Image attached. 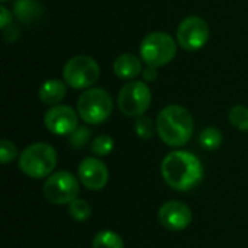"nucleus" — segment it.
<instances>
[{
    "label": "nucleus",
    "instance_id": "obj_10",
    "mask_svg": "<svg viewBox=\"0 0 248 248\" xmlns=\"http://www.w3.org/2000/svg\"><path fill=\"white\" fill-rule=\"evenodd\" d=\"M44 124L54 135H70L78 128V113L67 105H57L45 113Z\"/></svg>",
    "mask_w": 248,
    "mask_h": 248
},
{
    "label": "nucleus",
    "instance_id": "obj_23",
    "mask_svg": "<svg viewBox=\"0 0 248 248\" xmlns=\"http://www.w3.org/2000/svg\"><path fill=\"white\" fill-rule=\"evenodd\" d=\"M17 155H19L17 148L12 141H9V140H1L0 141V161L3 164L12 163Z\"/></svg>",
    "mask_w": 248,
    "mask_h": 248
},
{
    "label": "nucleus",
    "instance_id": "obj_14",
    "mask_svg": "<svg viewBox=\"0 0 248 248\" xmlns=\"http://www.w3.org/2000/svg\"><path fill=\"white\" fill-rule=\"evenodd\" d=\"M65 93H67V86L60 80L51 78L42 83V86L39 87L38 96L44 105L57 106L65 97Z\"/></svg>",
    "mask_w": 248,
    "mask_h": 248
},
{
    "label": "nucleus",
    "instance_id": "obj_24",
    "mask_svg": "<svg viewBox=\"0 0 248 248\" xmlns=\"http://www.w3.org/2000/svg\"><path fill=\"white\" fill-rule=\"evenodd\" d=\"M9 25H12V13L6 6H0V28L6 29Z\"/></svg>",
    "mask_w": 248,
    "mask_h": 248
},
{
    "label": "nucleus",
    "instance_id": "obj_1",
    "mask_svg": "<svg viewBox=\"0 0 248 248\" xmlns=\"http://www.w3.org/2000/svg\"><path fill=\"white\" fill-rule=\"evenodd\" d=\"M161 176L164 182L177 192H187L203 179L201 160L189 151H171L161 161Z\"/></svg>",
    "mask_w": 248,
    "mask_h": 248
},
{
    "label": "nucleus",
    "instance_id": "obj_12",
    "mask_svg": "<svg viewBox=\"0 0 248 248\" xmlns=\"http://www.w3.org/2000/svg\"><path fill=\"white\" fill-rule=\"evenodd\" d=\"M158 221L170 231H183L192 222V211L180 201H169L158 209Z\"/></svg>",
    "mask_w": 248,
    "mask_h": 248
},
{
    "label": "nucleus",
    "instance_id": "obj_18",
    "mask_svg": "<svg viewBox=\"0 0 248 248\" xmlns=\"http://www.w3.org/2000/svg\"><path fill=\"white\" fill-rule=\"evenodd\" d=\"M68 214L74 221L83 222L92 217V206L86 199L77 198L68 205Z\"/></svg>",
    "mask_w": 248,
    "mask_h": 248
},
{
    "label": "nucleus",
    "instance_id": "obj_11",
    "mask_svg": "<svg viewBox=\"0 0 248 248\" xmlns=\"http://www.w3.org/2000/svg\"><path fill=\"white\" fill-rule=\"evenodd\" d=\"M77 177L86 189L97 192L108 185L109 171L102 160L96 157H87L78 164Z\"/></svg>",
    "mask_w": 248,
    "mask_h": 248
},
{
    "label": "nucleus",
    "instance_id": "obj_4",
    "mask_svg": "<svg viewBox=\"0 0 248 248\" xmlns=\"http://www.w3.org/2000/svg\"><path fill=\"white\" fill-rule=\"evenodd\" d=\"M112 110L113 100L105 89H87L77 100V113L89 125L103 124L108 121Z\"/></svg>",
    "mask_w": 248,
    "mask_h": 248
},
{
    "label": "nucleus",
    "instance_id": "obj_2",
    "mask_svg": "<svg viewBox=\"0 0 248 248\" xmlns=\"http://www.w3.org/2000/svg\"><path fill=\"white\" fill-rule=\"evenodd\" d=\"M155 129L160 140L169 147H183L193 135V116L180 105H169L158 113Z\"/></svg>",
    "mask_w": 248,
    "mask_h": 248
},
{
    "label": "nucleus",
    "instance_id": "obj_9",
    "mask_svg": "<svg viewBox=\"0 0 248 248\" xmlns=\"http://www.w3.org/2000/svg\"><path fill=\"white\" fill-rule=\"evenodd\" d=\"M209 26L201 16L185 17L177 28V44L186 51H198L209 41Z\"/></svg>",
    "mask_w": 248,
    "mask_h": 248
},
{
    "label": "nucleus",
    "instance_id": "obj_20",
    "mask_svg": "<svg viewBox=\"0 0 248 248\" xmlns=\"http://www.w3.org/2000/svg\"><path fill=\"white\" fill-rule=\"evenodd\" d=\"M115 141L110 135H99L92 142V153L97 157H106L113 151Z\"/></svg>",
    "mask_w": 248,
    "mask_h": 248
},
{
    "label": "nucleus",
    "instance_id": "obj_8",
    "mask_svg": "<svg viewBox=\"0 0 248 248\" xmlns=\"http://www.w3.org/2000/svg\"><path fill=\"white\" fill-rule=\"evenodd\" d=\"M151 99V90L144 81H129L119 92L118 108L125 116L140 118L148 110Z\"/></svg>",
    "mask_w": 248,
    "mask_h": 248
},
{
    "label": "nucleus",
    "instance_id": "obj_26",
    "mask_svg": "<svg viewBox=\"0 0 248 248\" xmlns=\"http://www.w3.org/2000/svg\"><path fill=\"white\" fill-rule=\"evenodd\" d=\"M1 3H6V1H9V0H0Z\"/></svg>",
    "mask_w": 248,
    "mask_h": 248
},
{
    "label": "nucleus",
    "instance_id": "obj_16",
    "mask_svg": "<svg viewBox=\"0 0 248 248\" xmlns=\"http://www.w3.org/2000/svg\"><path fill=\"white\" fill-rule=\"evenodd\" d=\"M222 140L224 138H222L221 131L215 126H208L199 134V144L202 148H205L208 151L218 150L222 144Z\"/></svg>",
    "mask_w": 248,
    "mask_h": 248
},
{
    "label": "nucleus",
    "instance_id": "obj_19",
    "mask_svg": "<svg viewBox=\"0 0 248 248\" xmlns=\"http://www.w3.org/2000/svg\"><path fill=\"white\" fill-rule=\"evenodd\" d=\"M228 119L231 125H234L240 131H248V108L243 105H235L231 108L228 113Z\"/></svg>",
    "mask_w": 248,
    "mask_h": 248
},
{
    "label": "nucleus",
    "instance_id": "obj_17",
    "mask_svg": "<svg viewBox=\"0 0 248 248\" xmlns=\"http://www.w3.org/2000/svg\"><path fill=\"white\" fill-rule=\"evenodd\" d=\"M92 248H124V241L119 234L106 230L94 235Z\"/></svg>",
    "mask_w": 248,
    "mask_h": 248
},
{
    "label": "nucleus",
    "instance_id": "obj_13",
    "mask_svg": "<svg viewBox=\"0 0 248 248\" xmlns=\"http://www.w3.org/2000/svg\"><path fill=\"white\" fill-rule=\"evenodd\" d=\"M113 73L122 80H132L142 73L141 60L134 54H122L113 62Z\"/></svg>",
    "mask_w": 248,
    "mask_h": 248
},
{
    "label": "nucleus",
    "instance_id": "obj_3",
    "mask_svg": "<svg viewBox=\"0 0 248 248\" xmlns=\"http://www.w3.org/2000/svg\"><path fill=\"white\" fill-rule=\"evenodd\" d=\"M57 151L46 142H35L26 147L19 155V170L31 179H44L52 174L57 167Z\"/></svg>",
    "mask_w": 248,
    "mask_h": 248
},
{
    "label": "nucleus",
    "instance_id": "obj_7",
    "mask_svg": "<svg viewBox=\"0 0 248 248\" xmlns=\"http://www.w3.org/2000/svg\"><path fill=\"white\" fill-rule=\"evenodd\" d=\"M99 64L89 55H76L70 58L62 68L65 84L73 89H89L99 80Z\"/></svg>",
    "mask_w": 248,
    "mask_h": 248
},
{
    "label": "nucleus",
    "instance_id": "obj_6",
    "mask_svg": "<svg viewBox=\"0 0 248 248\" xmlns=\"http://www.w3.org/2000/svg\"><path fill=\"white\" fill-rule=\"evenodd\" d=\"M80 180L70 171H55L46 177L42 193L44 198L52 205H70L78 198Z\"/></svg>",
    "mask_w": 248,
    "mask_h": 248
},
{
    "label": "nucleus",
    "instance_id": "obj_15",
    "mask_svg": "<svg viewBox=\"0 0 248 248\" xmlns=\"http://www.w3.org/2000/svg\"><path fill=\"white\" fill-rule=\"evenodd\" d=\"M13 10L22 23H32L42 15V6L38 0H16Z\"/></svg>",
    "mask_w": 248,
    "mask_h": 248
},
{
    "label": "nucleus",
    "instance_id": "obj_25",
    "mask_svg": "<svg viewBox=\"0 0 248 248\" xmlns=\"http://www.w3.org/2000/svg\"><path fill=\"white\" fill-rule=\"evenodd\" d=\"M142 77H144V80H145V81H155V80H157V77H158V71H157V68H155V67H150V65H147V68H144V70H142Z\"/></svg>",
    "mask_w": 248,
    "mask_h": 248
},
{
    "label": "nucleus",
    "instance_id": "obj_21",
    "mask_svg": "<svg viewBox=\"0 0 248 248\" xmlns=\"http://www.w3.org/2000/svg\"><path fill=\"white\" fill-rule=\"evenodd\" d=\"M134 129H135L137 137H140L141 140H150L154 135V124H153L151 118H148L145 115L135 119Z\"/></svg>",
    "mask_w": 248,
    "mask_h": 248
},
{
    "label": "nucleus",
    "instance_id": "obj_22",
    "mask_svg": "<svg viewBox=\"0 0 248 248\" xmlns=\"http://www.w3.org/2000/svg\"><path fill=\"white\" fill-rule=\"evenodd\" d=\"M90 140V129L87 126H78L73 134L68 135V145L74 150L83 148Z\"/></svg>",
    "mask_w": 248,
    "mask_h": 248
},
{
    "label": "nucleus",
    "instance_id": "obj_5",
    "mask_svg": "<svg viewBox=\"0 0 248 248\" xmlns=\"http://www.w3.org/2000/svg\"><path fill=\"white\" fill-rule=\"evenodd\" d=\"M176 42L174 38L161 31H155L148 33L141 45H140V55L141 60L150 67H163L169 64L176 57Z\"/></svg>",
    "mask_w": 248,
    "mask_h": 248
}]
</instances>
